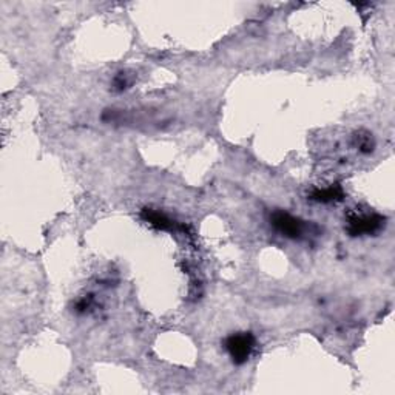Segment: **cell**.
<instances>
[{
	"label": "cell",
	"mask_w": 395,
	"mask_h": 395,
	"mask_svg": "<svg viewBox=\"0 0 395 395\" xmlns=\"http://www.w3.org/2000/svg\"><path fill=\"white\" fill-rule=\"evenodd\" d=\"M386 224V218L374 212L353 211L346 216V232L351 237H365L374 235L380 232Z\"/></svg>",
	"instance_id": "obj_1"
},
{
	"label": "cell",
	"mask_w": 395,
	"mask_h": 395,
	"mask_svg": "<svg viewBox=\"0 0 395 395\" xmlns=\"http://www.w3.org/2000/svg\"><path fill=\"white\" fill-rule=\"evenodd\" d=\"M256 340L251 332H237L232 334L224 343V348L227 351L232 363L241 366L251 360L255 351Z\"/></svg>",
	"instance_id": "obj_2"
},
{
	"label": "cell",
	"mask_w": 395,
	"mask_h": 395,
	"mask_svg": "<svg viewBox=\"0 0 395 395\" xmlns=\"http://www.w3.org/2000/svg\"><path fill=\"white\" fill-rule=\"evenodd\" d=\"M270 224L280 235L289 239H300L304 235L306 225L300 220L284 211H275L270 213Z\"/></svg>",
	"instance_id": "obj_3"
},
{
	"label": "cell",
	"mask_w": 395,
	"mask_h": 395,
	"mask_svg": "<svg viewBox=\"0 0 395 395\" xmlns=\"http://www.w3.org/2000/svg\"><path fill=\"white\" fill-rule=\"evenodd\" d=\"M309 198L315 203L330 204V203H340L344 198V190L340 184H330L323 189L312 190Z\"/></svg>",
	"instance_id": "obj_4"
},
{
	"label": "cell",
	"mask_w": 395,
	"mask_h": 395,
	"mask_svg": "<svg viewBox=\"0 0 395 395\" xmlns=\"http://www.w3.org/2000/svg\"><path fill=\"white\" fill-rule=\"evenodd\" d=\"M141 216L145 222H149L151 227H155L158 230H173L176 227L173 220H170L165 213L155 211V208H149V207L144 208Z\"/></svg>",
	"instance_id": "obj_5"
},
{
	"label": "cell",
	"mask_w": 395,
	"mask_h": 395,
	"mask_svg": "<svg viewBox=\"0 0 395 395\" xmlns=\"http://www.w3.org/2000/svg\"><path fill=\"white\" fill-rule=\"evenodd\" d=\"M115 88L116 90H119V92H123L124 88H127V85H128V80H127V76L124 75V73H119V75L116 76V79H115Z\"/></svg>",
	"instance_id": "obj_6"
}]
</instances>
